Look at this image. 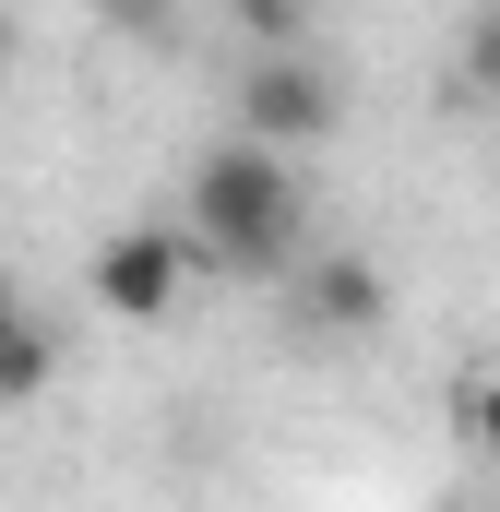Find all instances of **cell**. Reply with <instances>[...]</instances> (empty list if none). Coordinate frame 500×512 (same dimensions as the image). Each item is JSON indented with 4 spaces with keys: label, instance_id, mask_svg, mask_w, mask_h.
I'll use <instances>...</instances> for the list:
<instances>
[{
    "label": "cell",
    "instance_id": "6da1fadb",
    "mask_svg": "<svg viewBox=\"0 0 500 512\" xmlns=\"http://www.w3.org/2000/svg\"><path fill=\"white\" fill-rule=\"evenodd\" d=\"M191 251L215 274H286L298 262V167L262 155L250 131H227L191 167Z\"/></svg>",
    "mask_w": 500,
    "mask_h": 512
},
{
    "label": "cell",
    "instance_id": "7a4b0ae2",
    "mask_svg": "<svg viewBox=\"0 0 500 512\" xmlns=\"http://www.w3.org/2000/svg\"><path fill=\"white\" fill-rule=\"evenodd\" d=\"M239 131L262 155H298V143H322L334 131V72L310 60V48H262L239 72Z\"/></svg>",
    "mask_w": 500,
    "mask_h": 512
},
{
    "label": "cell",
    "instance_id": "3957f363",
    "mask_svg": "<svg viewBox=\"0 0 500 512\" xmlns=\"http://www.w3.org/2000/svg\"><path fill=\"white\" fill-rule=\"evenodd\" d=\"M191 262H203V251H191L179 227H120L84 286H96L108 322H155V310H179V274H191Z\"/></svg>",
    "mask_w": 500,
    "mask_h": 512
},
{
    "label": "cell",
    "instance_id": "277c9868",
    "mask_svg": "<svg viewBox=\"0 0 500 512\" xmlns=\"http://www.w3.org/2000/svg\"><path fill=\"white\" fill-rule=\"evenodd\" d=\"M381 310V262H358V251H334V262H310V286H298V322L310 334H370Z\"/></svg>",
    "mask_w": 500,
    "mask_h": 512
},
{
    "label": "cell",
    "instance_id": "5b68a950",
    "mask_svg": "<svg viewBox=\"0 0 500 512\" xmlns=\"http://www.w3.org/2000/svg\"><path fill=\"white\" fill-rule=\"evenodd\" d=\"M36 382H48V334H36L24 310H0V405H24Z\"/></svg>",
    "mask_w": 500,
    "mask_h": 512
},
{
    "label": "cell",
    "instance_id": "8992f818",
    "mask_svg": "<svg viewBox=\"0 0 500 512\" xmlns=\"http://www.w3.org/2000/svg\"><path fill=\"white\" fill-rule=\"evenodd\" d=\"M465 84H477V96H500V0L465 24Z\"/></svg>",
    "mask_w": 500,
    "mask_h": 512
},
{
    "label": "cell",
    "instance_id": "52a82bcc",
    "mask_svg": "<svg viewBox=\"0 0 500 512\" xmlns=\"http://www.w3.org/2000/svg\"><path fill=\"white\" fill-rule=\"evenodd\" d=\"M465 429H477V453H489V465H500V370H489V382H477V393H465Z\"/></svg>",
    "mask_w": 500,
    "mask_h": 512
},
{
    "label": "cell",
    "instance_id": "ba28073f",
    "mask_svg": "<svg viewBox=\"0 0 500 512\" xmlns=\"http://www.w3.org/2000/svg\"><path fill=\"white\" fill-rule=\"evenodd\" d=\"M0 60H12V12H0Z\"/></svg>",
    "mask_w": 500,
    "mask_h": 512
},
{
    "label": "cell",
    "instance_id": "9c48e42d",
    "mask_svg": "<svg viewBox=\"0 0 500 512\" xmlns=\"http://www.w3.org/2000/svg\"><path fill=\"white\" fill-rule=\"evenodd\" d=\"M441 512H477V501H441Z\"/></svg>",
    "mask_w": 500,
    "mask_h": 512
},
{
    "label": "cell",
    "instance_id": "30bf717a",
    "mask_svg": "<svg viewBox=\"0 0 500 512\" xmlns=\"http://www.w3.org/2000/svg\"><path fill=\"white\" fill-rule=\"evenodd\" d=\"M0 310H12V298H0Z\"/></svg>",
    "mask_w": 500,
    "mask_h": 512
}]
</instances>
